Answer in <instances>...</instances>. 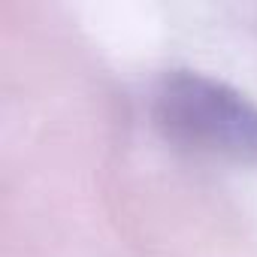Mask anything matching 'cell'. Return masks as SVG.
Masks as SVG:
<instances>
[{"label":"cell","mask_w":257,"mask_h":257,"mask_svg":"<svg viewBox=\"0 0 257 257\" xmlns=\"http://www.w3.org/2000/svg\"><path fill=\"white\" fill-rule=\"evenodd\" d=\"M158 131L197 155L236 164H257V106L233 85L197 73L173 70L152 94Z\"/></svg>","instance_id":"obj_1"}]
</instances>
